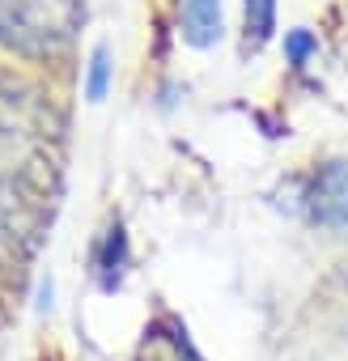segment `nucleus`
Instances as JSON below:
<instances>
[{
  "mask_svg": "<svg viewBox=\"0 0 348 361\" xmlns=\"http://www.w3.org/2000/svg\"><path fill=\"white\" fill-rule=\"evenodd\" d=\"M179 35L187 47H217L225 35V18H221V0H183V13H179Z\"/></svg>",
  "mask_w": 348,
  "mask_h": 361,
  "instance_id": "nucleus-3",
  "label": "nucleus"
},
{
  "mask_svg": "<svg viewBox=\"0 0 348 361\" xmlns=\"http://www.w3.org/2000/svg\"><path fill=\"white\" fill-rule=\"evenodd\" d=\"M13 251H18V234H13L5 221H0V272L13 264Z\"/></svg>",
  "mask_w": 348,
  "mask_h": 361,
  "instance_id": "nucleus-8",
  "label": "nucleus"
},
{
  "mask_svg": "<svg viewBox=\"0 0 348 361\" xmlns=\"http://www.w3.org/2000/svg\"><path fill=\"white\" fill-rule=\"evenodd\" d=\"M242 13H247V43L263 47L276 30V0H242Z\"/></svg>",
  "mask_w": 348,
  "mask_h": 361,
  "instance_id": "nucleus-4",
  "label": "nucleus"
},
{
  "mask_svg": "<svg viewBox=\"0 0 348 361\" xmlns=\"http://www.w3.org/2000/svg\"><path fill=\"white\" fill-rule=\"evenodd\" d=\"M314 51H318V43H314V35H310V30H289V35H285V56H289V64H293V68H302Z\"/></svg>",
  "mask_w": 348,
  "mask_h": 361,
  "instance_id": "nucleus-7",
  "label": "nucleus"
},
{
  "mask_svg": "<svg viewBox=\"0 0 348 361\" xmlns=\"http://www.w3.org/2000/svg\"><path fill=\"white\" fill-rule=\"evenodd\" d=\"M123 259H128V243H123V230H106V247L98 255V268H102V289H115L119 276H123Z\"/></svg>",
  "mask_w": 348,
  "mask_h": 361,
  "instance_id": "nucleus-5",
  "label": "nucleus"
},
{
  "mask_svg": "<svg viewBox=\"0 0 348 361\" xmlns=\"http://www.w3.org/2000/svg\"><path fill=\"white\" fill-rule=\"evenodd\" d=\"M306 213L314 226L323 230H348V166L344 161H327L318 166V174L306 188Z\"/></svg>",
  "mask_w": 348,
  "mask_h": 361,
  "instance_id": "nucleus-2",
  "label": "nucleus"
},
{
  "mask_svg": "<svg viewBox=\"0 0 348 361\" xmlns=\"http://www.w3.org/2000/svg\"><path fill=\"white\" fill-rule=\"evenodd\" d=\"M81 22V0H0V47L26 60H51L77 39Z\"/></svg>",
  "mask_w": 348,
  "mask_h": 361,
  "instance_id": "nucleus-1",
  "label": "nucleus"
},
{
  "mask_svg": "<svg viewBox=\"0 0 348 361\" xmlns=\"http://www.w3.org/2000/svg\"><path fill=\"white\" fill-rule=\"evenodd\" d=\"M106 90H111V51H106V47H94L89 73H85V98H89V102H102Z\"/></svg>",
  "mask_w": 348,
  "mask_h": 361,
  "instance_id": "nucleus-6",
  "label": "nucleus"
}]
</instances>
